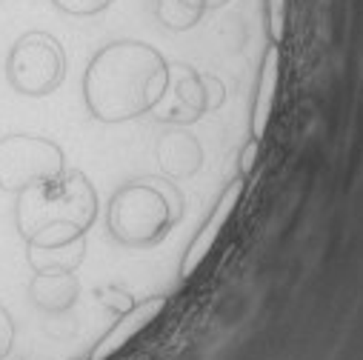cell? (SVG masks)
Instances as JSON below:
<instances>
[{
    "instance_id": "obj_1",
    "label": "cell",
    "mask_w": 363,
    "mask_h": 360,
    "mask_svg": "<svg viewBox=\"0 0 363 360\" xmlns=\"http://www.w3.org/2000/svg\"><path fill=\"white\" fill-rule=\"evenodd\" d=\"M169 86L166 57L140 40H115L104 46L83 77V98L92 118L123 123L152 112Z\"/></svg>"
},
{
    "instance_id": "obj_2",
    "label": "cell",
    "mask_w": 363,
    "mask_h": 360,
    "mask_svg": "<svg viewBox=\"0 0 363 360\" xmlns=\"http://www.w3.org/2000/svg\"><path fill=\"white\" fill-rule=\"evenodd\" d=\"M177 189L166 180L143 177L123 184L109 203V235L123 246H149L157 243L180 218Z\"/></svg>"
},
{
    "instance_id": "obj_3",
    "label": "cell",
    "mask_w": 363,
    "mask_h": 360,
    "mask_svg": "<svg viewBox=\"0 0 363 360\" xmlns=\"http://www.w3.org/2000/svg\"><path fill=\"white\" fill-rule=\"evenodd\" d=\"M95 215H98V198L86 174L63 171V177H57L55 184L32 186L18 195L15 226L18 235L26 240L32 232L49 223H77L80 229H89Z\"/></svg>"
},
{
    "instance_id": "obj_4",
    "label": "cell",
    "mask_w": 363,
    "mask_h": 360,
    "mask_svg": "<svg viewBox=\"0 0 363 360\" xmlns=\"http://www.w3.org/2000/svg\"><path fill=\"white\" fill-rule=\"evenodd\" d=\"M66 77V52L49 32H26L6 55V80L18 95L46 98Z\"/></svg>"
},
{
    "instance_id": "obj_5",
    "label": "cell",
    "mask_w": 363,
    "mask_h": 360,
    "mask_svg": "<svg viewBox=\"0 0 363 360\" xmlns=\"http://www.w3.org/2000/svg\"><path fill=\"white\" fill-rule=\"evenodd\" d=\"M63 171V149L55 140L38 135L0 137V189L4 192L21 195L32 186L55 184Z\"/></svg>"
},
{
    "instance_id": "obj_6",
    "label": "cell",
    "mask_w": 363,
    "mask_h": 360,
    "mask_svg": "<svg viewBox=\"0 0 363 360\" xmlns=\"http://www.w3.org/2000/svg\"><path fill=\"white\" fill-rule=\"evenodd\" d=\"M243 189H246V180H243V177L232 180V184L223 189V195H220V201L215 203L209 220H206V223L201 226V232L192 237V243H189L184 260H180V281H189V278L198 272V269H201V263L206 260V254L215 249V240L220 237L223 226L229 223L232 212L238 209V203H240V198H243Z\"/></svg>"
},
{
    "instance_id": "obj_7",
    "label": "cell",
    "mask_w": 363,
    "mask_h": 360,
    "mask_svg": "<svg viewBox=\"0 0 363 360\" xmlns=\"http://www.w3.org/2000/svg\"><path fill=\"white\" fill-rule=\"evenodd\" d=\"M166 309V298L163 295H152V298H146V300H140V303H135V306H129L123 315H121V320L95 343V349H92V354H89V360H109V357H115L121 349H126L152 320H157V315Z\"/></svg>"
},
{
    "instance_id": "obj_8",
    "label": "cell",
    "mask_w": 363,
    "mask_h": 360,
    "mask_svg": "<svg viewBox=\"0 0 363 360\" xmlns=\"http://www.w3.org/2000/svg\"><path fill=\"white\" fill-rule=\"evenodd\" d=\"M278 83H281V46L272 43L263 55L260 74H257V92H255V106H252V140H263L272 112H275V98H278Z\"/></svg>"
},
{
    "instance_id": "obj_9",
    "label": "cell",
    "mask_w": 363,
    "mask_h": 360,
    "mask_svg": "<svg viewBox=\"0 0 363 360\" xmlns=\"http://www.w3.org/2000/svg\"><path fill=\"white\" fill-rule=\"evenodd\" d=\"M80 295V281L74 272L52 269V272H35L29 283V300L43 312H66L74 306Z\"/></svg>"
},
{
    "instance_id": "obj_10",
    "label": "cell",
    "mask_w": 363,
    "mask_h": 360,
    "mask_svg": "<svg viewBox=\"0 0 363 360\" xmlns=\"http://www.w3.org/2000/svg\"><path fill=\"white\" fill-rule=\"evenodd\" d=\"M157 157H160V166L163 171L174 174V177H186L192 171H198L201 166V146L192 135H184V132H172L160 140L157 146Z\"/></svg>"
},
{
    "instance_id": "obj_11",
    "label": "cell",
    "mask_w": 363,
    "mask_h": 360,
    "mask_svg": "<svg viewBox=\"0 0 363 360\" xmlns=\"http://www.w3.org/2000/svg\"><path fill=\"white\" fill-rule=\"evenodd\" d=\"M83 252H86V237L66 246H55V249H26V260L32 266V272H52V269L74 272L83 260Z\"/></svg>"
},
{
    "instance_id": "obj_12",
    "label": "cell",
    "mask_w": 363,
    "mask_h": 360,
    "mask_svg": "<svg viewBox=\"0 0 363 360\" xmlns=\"http://www.w3.org/2000/svg\"><path fill=\"white\" fill-rule=\"evenodd\" d=\"M86 235V229H80L77 223H49L38 232H32L26 237V249H55V246H66L74 243Z\"/></svg>"
},
{
    "instance_id": "obj_13",
    "label": "cell",
    "mask_w": 363,
    "mask_h": 360,
    "mask_svg": "<svg viewBox=\"0 0 363 360\" xmlns=\"http://www.w3.org/2000/svg\"><path fill=\"white\" fill-rule=\"evenodd\" d=\"M155 15L160 18V23L166 29H174V32H184V29H192L201 18L195 12H189L180 0H155Z\"/></svg>"
},
{
    "instance_id": "obj_14",
    "label": "cell",
    "mask_w": 363,
    "mask_h": 360,
    "mask_svg": "<svg viewBox=\"0 0 363 360\" xmlns=\"http://www.w3.org/2000/svg\"><path fill=\"white\" fill-rule=\"evenodd\" d=\"M55 9L66 12V15H74V18H92V15H101L106 12L115 0H52Z\"/></svg>"
},
{
    "instance_id": "obj_15",
    "label": "cell",
    "mask_w": 363,
    "mask_h": 360,
    "mask_svg": "<svg viewBox=\"0 0 363 360\" xmlns=\"http://www.w3.org/2000/svg\"><path fill=\"white\" fill-rule=\"evenodd\" d=\"M266 18H269V38L275 46L286 38V0H266Z\"/></svg>"
},
{
    "instance_id": "obj_16",
    "label": "cell",
    "mask_w": 363,
    "mask_h": 360,
    "mask_svg": "<svg viewBox=\"0 0 363 360\" xmlns=\"http://www.w3.org/2000/svg\"><path fill=\"white\" fill-rule=\"evenodd\" d=\"M15 349V317L6 306H0V360H6Z\"/></svg>"
},
{
    "instance_id": "obj_17",
    "label": "cell",
    "mask_w": 363,
    "mask_h": 360,
    "mask_svg": "<svg viewBox=\"0 0 363 360\" xmlns=\"http://www.w3.org/2000/svg\"><path fill=\"white\" fill-rule=\"evenodd\" d=\"M257 149H260V143H257V140H249V143H246V149L240 152V177H243V180H246V177L252 174V169H255Z\"/></svg>"
},
{
    "instance_id": "obj_18",
    "label": "cell",
    "mask_w": 363,
    "mask_h": 360,
    "mask_svg": "<svg viewBox=\"0 0 363 360\" xmlns=\"http://www.w3.org/2000/svg\"><path fill=\"white\" fill-rule=\"evenodd\" d=\"M226 4H229V0H206V9H220Z\"/></svg>"
},
{
    "instance_id": "obj_19",
    "label": "cell",
    "mask_w": 363,
    "mask_h": 360,
    "mask_svg": "<svg viewBox=\"0 0 363 360\" xmlns=\"http://www.w3.org/2000/svg\"><path fill=\"white\" fill-rule=\"evenodd\" d=\"M0 4H6V0H0Z\"/></svg>"
}]
</instances>
